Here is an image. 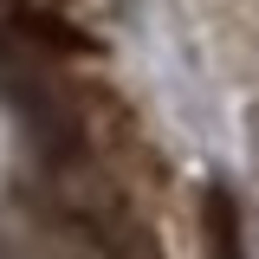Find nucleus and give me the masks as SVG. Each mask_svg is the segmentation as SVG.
I'll use <instances>...</instances> for the list:
<instances>
[{
    "label": "nucleus",
    "instance_id": "obj_1",
    "mask_svg": "<svg viewBox=\"0 0 259 259\" xmlns=\"http://www.w3.org/2000/svg\"><path fill=\"white\" fill-rule=\"evenodd\" d=\"M194 221H201V259H246V233H240V201H233V188L207 182Z\"/></svg>",
    "mask_w": 259,
    "mask_h": 259
},
{
    "label": "nucleus",
    "instance_id": "obj_2",
    "mask_svg": "<svg viewBox=\"0 0 259 259\" xmlns=\"http://www.w3.org/2000/svg\"><path fill=\"white\" fill-rule=\"evenodd\" d=\"M253 162H259V104H253Z\"/></svg>",
    "mask_w": 259,
    "mask_h": 259
}]
</instances>
